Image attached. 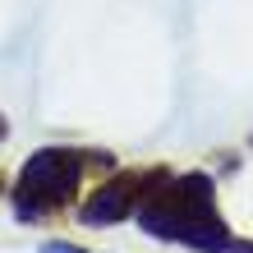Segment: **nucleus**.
Returning a JSON list of instances; mask_svg holds the SVG:
<instances>
[{
  "label": "nucleus",
  "mask_w": 253,
  "mask_h": 253,
  "mask_svg": "<svg viewBox=\"0 0 253 253\" xmlns=\"http://www.w3.org/2000/svg\"><path fill=\"white\" fill-rule=\"evenodd\" d=\"M152 189H143L138 198V226L143 235L152 240H170V244H184L193 253H221L230 244V226L221 221V207H216V184L212 175L193 170V175H152L147 180Z\"/></svg>",
  "instance_id": "1"
},
{
  "label": "nucleus",
  "mask_w": 253,
  "mask_h": 253,
  "mask_svg": "<svg viewBox=\"0 0 253 253\" xmlns=\"http://www.w3.org/2000/svg\"><path fill=\"white\" fill-rule=\"evenodd\" d=\"M87 161L92 157L79 152V147H42V152H33L28 166L19 170V184H14V216L23 226L55 216L74 198Z\"/></svg>",
  "instance_id": "2"
},
{
  "label": "nucleus",
  "mask_w": 253,
  "mask_h": 253,
  "mask_svg": "<svg viewBox=\"0 0 253 253\" xmlns=\"http://www.w3.org/2000/svg\"><path fill=\"white\" fill-rule=\"evenodd\" d=\"M138 184H143V175L120 170L115 180L92 189V198L83 203V226H115V221H125L133 207H138V198H143Z\"/></svg>",
  "instance_id": "3"
},
{
  "label": "nucleus",
  "mask_w": 253,
  "mask_h": 253,
  "mask_svg": "<svg viewBox=\"0 0 253 253\" xmlns=\"http://www.w3.org/2000/svg\"><path fill=\"white\" fill-rule=\"evenodd\" d=\"M37 253H87V249H79V244H65V240H51V244H42Z\"/></svg>",
  "instance_id": "4"
},
{
  "label": "nucleus",
  "mask_w": 253,
  "mask_h": 253,
  "mask_svg": "<svg viewBox=\"0 0 253 253\" xmlns=\"http://www.w3.org/2000/svg\"><path fill=\"white\" fill-rule=\"evenodd\" d=\"M221 253H253V244H244V240H230V244L221 249Z\"/></svg>",
  "instance_id": "5"
},
{
  "label": "nucleus",
  "mask_w": 253,
  "mask_h": 253,
  "mask_svg": "<svg viewBox=\"0 0 253 253\" xmlns=\"http://www.w3.org/2000/svg\"><path fill=\"white\" fill-rule=\"evenodd\" d=\"M5 133H9V125H5V120H0V138H5Z\"/></svg>",
  "instance_id": "6"
}]
</instances>
